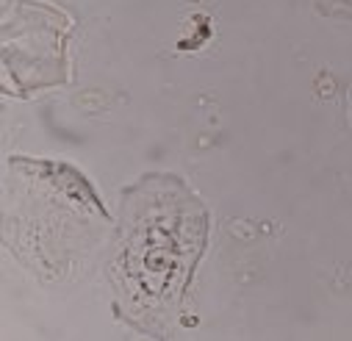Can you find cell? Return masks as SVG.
Segmentation results:
<instances>
[{"mask_svg":"<svg viewBox=\"0 0 352 341\" xmlns=\"http://www.w3.org/2000/svg\"><path fill=\"white\" fill-rule=\"evenodd\" d=\"M203 244V214L186 195L158 192L153 206L133 222L125 267L144 300L172 297L184 286Z\"/></svg>","mask_w":352,"mask_h":341,"instance_id":"6da1fadb","label":"cell"}]
</instances>
